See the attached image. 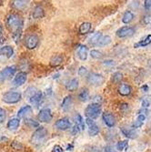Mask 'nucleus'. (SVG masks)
<instances>
[{
	"mask_svg": "<svg viewBox=\"0 0 151 152\" xmlns=\"http://www.w3.org/2000/svg\"><path fill=\"white\" fill-rule=\"evenodd\" d=\"M7 26L8 29L13 33L14 38L18 41L20 38L22 28H23V19L16 13H11L7 18Z\"/></svg>",
	"mask_w": 151,
	"mask_h": 152,
	"instance_id": "nucleus-1",
	"label": "nucleus"
},
{
	"mask_svg": "<svg viewBox=\"0 0 151 152\" xmlns=\"http://www.w3.org/2000/svg\"><path fill=\"white\" fill-rule=\"evenodd\" d=\"M47 129H45L44 127H41L38 128L32 135L30 141L33 145L35 146H39V145H42L47 137Z\"/></svg>",
	"mask_w": 151,
	"mask_h": 152,
	"instance_id": "nucleus-2",
	"label": "nucleus"
},
{
	"mask_svg": "<svg viewBox=\"0 0 151 152\" xmlns=\"http://www.w3.org/2000/svg\"><path fill=\"white\" fill-rule=\"evenodd\" d=\"M101 110H102V107H101L100 104L92 103L86 107L85 114H86L88 118L95 119L99 116V114L101 113Z\"/></svg>",
	"mask_w": 151,
	"mask_h": 152,
	"instance_id": "nucleus-3",
	"label": "nucleus"
},
{
	"mask_svg": "<svg viewBox=\"0 0 151 152\" xmlns=\"http://www.w3.org/2000/svg\"><path fill=\"white\" fill-rule=\"evenodd\" d=\"M22 99V95L20 92L17 91H7L3 95L2 100L7 104H16L19 102Z\"/></svg>",
	"mask_w": 151,
	"mask_h": 152,
	"instance_id": "nucleus-4",
	"label": "nucleus"
},
{
	"mask_svg": "<svg viewBox=\"0 0 151 152\" xmlns=\"http://www.w3.org/2000/svg\"><path fill=\"white\" fill-rule=\"evenodd\" d=\"M17 71V67L15 66H7L0 70V83H3L8 79H10Z\"/></svg>",
	"mask_w": 151,
	"mask_h": 152,
	"instance_id": "nucleus-5",
	"label": "nucleus"
},
{
	"mask_svg": "<svg viewBox=\"0 0 151 152\" xmlns=\"http://www.w3.org/2000/svg\"><path fill=\"white\" fill-rule=\"evenodd\" d=\"M87 81L88 84L92 86H101L103 83L105 82V78L101 74L98 73H89L87 77Z\"/></svg>",
	"mask_w": 151,
	"mask_h": 152,
	"instance_id": "nucleus-6",
	"label": "nucleus"
},
{
	"mask_svg": "<svg viewBox=\"0 0 151 152\" xmlns=\"http://www.w3.org/2000/svg\"><path fill=\"white\" fill-rule=\"evenodd\" d=\"M39 43V37L36 34L28 35L25 39V46L27 49H35Z\"/></svg>",
	"mask_w": 151,
	"mask_h": 152,
	"instance_id": "nucleus-7",
	"label": "nucleus"
},
{
	"mask_svg": "<svg viewBox=\"0 0 151 152\" xmlns=\"http://www.w3.org/2000/svg\"><path fill=\"white\" fill-rule=\"evenodd\" d=\"M14 55V48L11 46H5L0 48V62L7 61Z\"/></svg>",
	"mask_w": 151,
	"mask_h": 152,
	"instance_id": "nucleus-8",
	"label": "nucleus"
},
{
	"mask_svg": "<svg viewBox=\"0 0 151 152\" xmlns=\"http://www.w3.org/2000/svg\"><path fill=\"white\" fill-rule=\"evenodd\" d=\"M38 120L41 122H44V123H49L52 120L53 115L52 112L49 108H44V109H41L40 112L38 113Z\"/></svg>",
	"mask_w": 151,
	"mask_h": 152,
	"instance_id": "nucleus-9",
	"label": "nucleus"
},
{
	"mask_svg": "<svg viewBox=\"0 0 151 152\" xmlns=\"http://www.w3.org/2000/svg\"><path fill=\"white\" fill-rule=\"evenodd\" d=\"M135 33V28L132 26H122L117 31V36L120 38H124V37H131L133 36Z\"/></svg>",
	"mask_w": 151,
	"mask_h": 152,
	"instance_id": "nucleus-10",
	"label": "nucleus"
},
{
	"mask_svg": "<svg viewBox=\"0 0 151 152\" xmlns=\"http://www.w3.org/2000/svg\"><path fill=\"white\" fill-rule=\"evenodd\" d=\"M86 124L88 127V133H89L90 136H96V135L98 134L99 128H98V126L97 125V124H96L94 119L87 118L86 119Z\"/></svg>",
	"mask_w": 151,
	"mask_h": 152,
	"instance_id": "nucleus-11",
	"label": "nucleus"
},
{
	"mask_svg": "<svg viewBox=\"0 0 151 152\" xmlns=\"http://www.w3.org/2000/svg\"><path fill=\"white\" fill-rule=\"evenodd\" d=\"M103 120L108 128H113L116 125V118L110 112H105L102 115Z\"/></svg>",
	"mask_w": 151,
	"mask_h": 152,
	"instance_id": "nucleus-12",
	"label": "nucleus"
},
{
	"mask_svg": "<svg viewBox=\"0 0 151 152\" xmlns=\"http://www.w3.org/2000/svg\"><path fill=\"white\" fill-rule=\"evenodd\" d=\"M55 127L59 130H66L71 127V123L67 118H60L56 123H55Z\"/></svg>",
	"mask_w": 151,
	"mask_h": 152,
	"instance_id": "nucleus-13",
	"label": "nucleus"
},
{
	"mask_svg": "<svg viewBox=\"0 0 151 152\" xmlns=\"http://www.w3.org/2000/svg\"><path fill=\"white\" fill-rule=\"evenodd\" d=\"M26 78H27V76H26V73H24V72H19L18 74L16 75L15 78L13 80V85L15 87H20V86H23L26 81Z\"/></svg>",
	"mask_w": 151,
	"mask_h": 152,
	"instance_id": "nucleus-14",
	"label": "nucleus"
},
{
	"mask_svg": "<svg viewBox=\"0 0 151 152\" xmlns=\"http://www.w3.org/2000/svg\"><path fill=\"white\" fill-rule=\"evenodd\" d=\"M117 91H118L119 95H121L123 96H127L132 93V88L128 84H127V83H122V84L119 85Z\"/></svg>",
	"mask_w": 151,
	"mask_h": 152,
	"instance_id": "nucleus-15",
	"label": "nucleus"
},
{
	"mask_svg": "<svg viewBox=\"0 0 151 152\" xmlns=\"http://www.w3.org/2000/svg\"><path fill=\"white\" fill-rule=\"evenodd\" d=\"M32 113V107L30 106H24L23 107H21L18 112V118H26L28 115H30Z\"/></svg>",
	"mask_w": 151,
	"mask_h": 152,
	"instance_id": "nucleus-16",
	"label": "nucleus"
},
{
	"mask_svg": "<svg viewBox=\"0 0 151 152\" xmlns=\"http://www.w3.org/2000/svg\"><path fill=\"white\" fill-rule=\"evenodd\" d=\"M73 104V99L71 96H66V98L63 99L62 103H61V108L64 110V111H67L69 110L72 107Z\"/></svg>",
	"mask_w": 151,
	"mask_h": 152,
	"instance_id": "nucleus-17",
	"label": "nucleus"
},
{
	"mask_svg": "<svg viewBox=\"0 0 151 152\" xmlns=\"http://www.w3.org/2000/svg\"><path fill=\"white\" fill-rule=\"evenodd\" d=\"M88 48L84 45H81L77 49V57L79 58L80 60L85 61L88 58Z\"/></svg>",
	"mask_w": 151,
	"mask_h": 152,
	"instance_id": "nucleus-18",
	"label": "nucleus"
},
{
	"mask_svg": "<svg viewBox=\"0 0 151 152\" xmlns=\"http://www.w3.org/2000/svg\"><path fill=\"white\" fill-rule=\"evenodd\" d=\"M121 132L123 133V135H125L127 137L131 139V140H135L138 137V133H136L133 129H130L126 128V127L121 128Z\"/></svg>",
	"mask_w": 151,
	"mask_h": 152,
	"instance_id": "nucleus-19",
	"label": "nucleus"
},
{
	"mask_svg": "<svg viewBox=\"0 0 151 152\" xmlns=\"http://www.w3.org/2000/svg\"><path fill=\"white\" fill-rule=\"evenodd\" d=\"M78 88V80L77 78H72L66 83V88L68 91H74Z\"/></svg>",
	"mask_w": 151,
	"mask_h": 152,
	"instance_id": "nucleus-20",
	"label": "nucleus"
},
{
	"mask_svg": "<svg viewBox=\"0 0 151 152\" xmlns=\"http://www.w3.org/2000/svg\"><path fill=\"white\" fill-rule=\"evenodd\" d=\"M64 60V58L61 56V55H55V56H53L50 59V66H58L62 64Z\"/></svg>",
	"mask_w": 151,
	"mask_h": 152,
	"instance_id": "nucleus-21",
	"label": "nucleus"
},
{
	"mask_svg": "<svg viewBox=\"0 0 151 152\" xmlns=\"http://www.w3.org/2000/svg\"><path fill=\"white\" fill-rule=\"evenodd\" d=\"M91 29V23L89 22H84L82 23L79 26V29H78V33L80 35H85L88 34Z\"/></svg>",
	"mask_w": 151,
	"mask_h": 152,
	"instance_id": "nucleus-22",
	"label": "nucleus"
},
{
	"mask_svg": "<svg viewBox=\"0 0 151 152\" xmlns=\"http://www.w3.org/2000/svg\"><path fill=\"white\" fill-rule=\"evenodd\" d=\"M145 119H146V116L144 114H139L138 118H136V119L132 124V128H134V129L140 128L143 125V124H144Z\"/></svg>",
	"mask_w": 151,
	"mask_h": 152,
	"instance_id": "nucleus-23",
	"label": "nucleus"
},
{
	"mask_svg": "<svg viewBox=\"0 0 151 152\" xmlns=\"http://www.w3.org/2000/svg\"><path fill=\"white\" fill-rule=\"evenodd\" d=\"M45 16V11H44V8L41 7V6H36L35 8H34V11H33V18L37 19V18H41Z\"/></svg>",
	"mask_w": 151,
	"mask_h": 152,
	"instance_id": "nucleus-24",
	"label": "nucleus"
},
{
	"mask_svg": "<svg viewBox=\"0 0 151 152\" xmlns=\"http://www.w3.org/2000/svg\"><path fill=\"white\" fill-rule=\"evenodd\" d=\"M12 7L14 8H16L17 10H23L25 9L27 5H28V1H23V0H20V1H13L12 3Z\"/></svg>",
	"mask_w": 151,
	"mask_h": 152,
	"instance_id": "nucleus-25",
	"label": "nucleus"
},
{
	"mask_svg": "<svg viewBox=\"0 0 151 152\" xmlns=\"http://www.w3.org/2000/svg\"><path fill=\"white\" fill-rule=\"evenodd\" d=\"M20 125V120L19 118H12L7 122V128L10 130H15L18 129Z\"/></svg>",
	"mask_w": 151,
	"mask_h": 152,
	"instance_id": "nucleus-26",
	"label": "nucleus"
},
{
	"mask_svg": "<svg viewBox=\"0 0 151 152\" xmlns=\"http://www.w3.org/2000/svg\"><path fill=\"white\" fill-rule=\"evenodd\" d=\"M101 38H102V33L97 32V33L93 34V35L89 37L88 42H89V44H91V45H96V46H97L98 43L99 42Z\"/></svg>",
	"mask_w": 151,
	"mask_h": 152,
	"instance_id": "nucleus-27",
	"label": "nucleus"
},
{
	"mask_svg": "<svg viewBox=\"0 0 151 152\" xmlns=\"http://www.w3.org/2000/svg\"><path fill=\"white\" fill-rule=\"evenodd\" d=\"M150 44H151V35H148L144 39L139 41V43H136L134 45V47L135 48H144V47H147Z\"/></svg>",
	"mask_w": 151,
	"mask_h": 152,
	"instance_id": "nucleus-28",
	"label": "nucleus"
},
{
	"mask_svg": "<svg viewBox=\"0 0 151 152\" xmlns=\"http://www.w3.org/2000/svg\"><path fill=\"white\" fill-rule=\"evenodd\" d=\"M133 19H134V14L131 11H126L122 17V22L125 24L130 23Z\"/></svg>",
	"mask_w": 151,
	"mask_h": 152,
	"instance_id": "nucleus-29",
	"label": "nucleus"
},
{
	"mask_svg": "<svg viewBox=\"0 0 151 152\" xmlns=\"http://www.w3.org/2000/svg\"><path fill=\"white\" fill-rule=\"evenodd\" d=\"M19 67H20V69L22 70L21 72L26 73V71H29V69H30V63H29L28 61H27L26 59L21 60V61H20Z\"/></svg>",
	"mask_w": 151,
	"mask_h": 152,
	"instance_id": "nucleus-30",
	"label": "nucleus"
},
{
	"mask_svg": "<svg viewBox=\"0 0 151 152\" xmlns=\"http://www.w3.org/2000/svg\"><path fill=\"white\" fill-rule=\"evenodd\" d=\"M111 43V37L109 36H104L102 37V38L100 39V41L98 43L97 46L98 47H105V46H107Z\"/></svg>",
	"mask_w": 151,
	"mask_h": 152,
	"instance_id": "nucleus-31",
	"label": "nucleus"
},
{
	"mask_svg": "<svg viewBox=\"0 0 151 152\" xmlns=\"http://www.w3.org/2000/svg\"><path fill=\"white\" fill-rule=\"evenodd\" d=\"M41 99H42V93H41L40 91H37L36 94H35L29 100H30V102H31L32 104L37 105V104L41 101Z\"/></svg>",
	"mask_w": 151,
	"mask_h": 152,
	"instance_id": "nucleus-32",
	"label": "nucleus"
},
{
	"mask_svg": "<svg viewBox=\"0 0 151 152\" xmlns=\"http://www.w3.org/2000/svg\"><path fill=\"white\" fill-rule=\"evenodd\" d=\"M73 119H74V122L76 123V125L77 127H79L80 129H84V120L79 114L75 115Z\"/></svg>",
	"mask_w": 151,
	"mask_h": 152,
	"instance_id": "nucleus-33",
	"label": "nucleus"
},
{
	"mask_svg": "<svg viewBox=\"0 0 151 152\" xmlns=\"http://www.w3.org/2000/svg\"><path fill=\"white\" fill-rule=\"evenodd\" d=\"M25 124L29 128H37L39 126V123L33 118H26Z\"/></svg>",
	"mask_w": 151,
	"mask_h": 152,
	"instance_id": "nucleus-34",
	"label": "nucleus"
},
{
	"mask_svg": "<svg viewBox=\"0 0 151 152\" xmlns=\"http://www.w3.org/2000/svg\"><path fill=\"white\" fill-rule=\"evenodd\" d=\"M89 98V92L88 89H83L78 95V99L81 101H87Z\"/></svg>",
	"mask_w": 151,
	"mask_h": 152,
	"instance_id": "nucleus-35",
	"label": "nucleus"
},
{
	"mask_svg": "<svg viewBox=\"0 0 151 152\" xmlns=\"http://www.w3.org/2000/svg\"><path fill=\"white\" fill-rule=\"evenodd\" d=\"M37 91H38V90H37L36 88L30 87V88H27V89L26 90V96H27V98H28V99H30L35 94H36Z\"/></svg>",
	"mask_w": 151,
	"mask_h": 152,
	"instance_id": "nucleus-36",
	"label": "nucleus"
},
{
	"mask_svg": "<svg viewBox=\"0 0 151 152\" xmlns=\"http://www.w3.org/2000/svg\"><path fill=\"white\" fill-rule=\"evenodd\" d=\"M128 142L127 140H122V141L117 142V148L118 150L122 151V150L126 149V148H128Z\"/></svg>",
	"mask_w": 151,
	"mask_h": 152,
	"instance_id": "nucleus-37",
	"label": "nucleus"
},
{
	"mask_svg": "<svg viewBox=\"0 0 151 152\" xmlns=\"http://www.w3.org/2000/svg\"><path fill=\"white\" fill-rule=\"evenodd\" d=\"M90 56H91V58H93L98 59V58H100L102 57V53H101L100 51H98V50L94 49V50H91V51H90Z\"/></svg>",
	"mask_w": 151,
	"mask_h": 152,
	"instance_id": "nucleus-38",
	"label": "nucleus"
},
{
	"mask_svg": "<svg viewBox=\"0 0 151 152\" xmlns=\"http://www.w3.org/2000/svg\"><path fill=\"white\" fill-rule=\"evenodd\" d=\"M77 73L80 77H88V71L87 69V67H85V66H80Z\"/></svg>",
	"mask_w": 151,
	"mask_h": 152,
	"instance_id": "nucleus-39",
	"label": "nucleus"
},
{
	"mask_svg": "<svg viewBox=\"0 0 151 152\" xmlns=\"http://www.w3.org/2000/svg\"><path fill=\"white\" fill-rule=\"evenodd\" d=\"M7 117V112L6 110L2 107H0V123H3L6 119Z\"/></svg>",
	"mask_w": 151,
	"mask_h": 152,
	"instance_id": "nucleus-40",
	"label": "nucleus"
},
{
	"mask_svg": "<svg viewBox=\"0 0 151 152\" xmlns=\"http://www.w3.org/2000/svg\"><path fill=\"white\" fill-rule=\"evenodd\" d=\"M129 109V105L128 103H122L120 104V110L123 113H127Z\"/></svg>",
	"mask_w": 151,
	"mask_h": 152,
	"instance_id": "nucleus-41",
	"label": "nucleus"
},
{
	"mask_svg": "<svg viewBox=\"0 0 151 152\" xmlns=\"http://www.w3.org/2000/svg\"><path fill=\"white\" fill-rule=\"evenodd\" d=\"M122 79V74L120 72H116L113 75V81L114 82H119Z\"/></svg>",
	"mask_w": 151,
	"mask_h": 152,
	"instance_id": "nucleus-42",
	"label": "nucleus"
},
{
	"mask_svg": "<svg viewBox=\"0 0 151 152\" xmlns=\"http://www.w3.org/2000/svg\"><path fill=\"white\" fill-rule=\"evenodd\" d=\"M143 23L147 26H151V16H145L143 18Z\"/></svg>",
	"mask_w": 151,
	"mask_h": 152,
	"instance_id": "nucleus-43",
	"label": "nucleus"
},
{
	"mask_svg": "<svg viewBox=\"0 0 151 152\" xmlns=\"http://www.w3.org/2000/svg\"><path fill=\"white\" fill-rule=\"evenodd\" d=\"M144 7H145L146 10L151 11V0H146L144 2Z\"/></svg>",
	"mask_w": 151,
	"mask_h": 152,
	"instance_id": "nucleus-44",
	"label": "nucleus"
},
{
	"mask_svg": "<svg viewBox=\"0 0 151 152\" xmlns=\"http://www.w3.org/2000/svg\"><path fill=\"white\" fill-rule=\"evenodd\" d=\"M79 131H80V128H79V127H77V125H75V126L72 128L71 133H72L73 135H77V134L79 133Z\"/></svg>",
	"mask_w": 151,
	"mask_h": 152,
	"instance_id": "nucleus-45",
	"label": "nucleus"
},
{
	"mask_svg": "<svg viewBox=\"0 0 151 152\" xmlns=\"http://www.w3.org/2000/svg\"><path fill=\"white\" fill-rule=\"evenodd\" d=\"M52 152H63V148L60 146L56 145V146H54V148L52 149Z\"/></svg>",
	"mask_w": 151,
	"mask_h": 152,
	"instance_id": "nucleus-46",
	"label": "nucleus"
},
{
	"mask_svg": "<svg viewBox=\"0 0 151 152\" xmlns=\"http://www.w3.org/2000/svg\"><path fill=\"white\" fill-rule=\"evenodd\" d=\"M102 102V98L99 96H95V99H94V103L95 104H100Z\"/></svg>",
	"mask_w": 151,
	"mask_h": 152,
	"instance_id": "nucleus-47",
	"label": "nucleus"
},
{
	"mask_svg": "<svg viewBox=\"0 0 151 152\" xmlns=\"http://www.w3.org/2000/svg\"><path fill=\"white\" fill-rule=\"evenodd\" d=\"M149 105H150V103H149V101L147 99H142V107H149Z\"/></svg>",
	"mask_w": 151,
	"mask_h": 152,
	"instance_id": "nucleus-48",
	"label": "nucleus"
},
{
	"mask_svg": "<svg viewBox=\"0 0 151 152\" xmlns=\"http://www.w3.org/2000/svg\"><path fill=\"white\" fill-rule=\"evenodd\" d=\"M104 151H105V152H115V151L112 149V148H111V147H106Z\"/></svg>",
	"mask_w": 151,
	"mask_h": 152,
	"instance_id": "nucleus-49",
	"label": "nucleus"
},
{
	"mask_svg": "<svg viewBox=\"0 0 151 152\" xmlns=\"http://www.w3.org/2000/svg\"><path fill=\"white\" fill-rule=\"evenodd\" d=\"M104 64L105 65H114L115 63H114V61H112V60H106L105 62H104Z\"/></svg>",
	"mask_w": 151,
	"mask_h": 152,
	"instance_id": "nucleus-50",
	"label": "nucleus"
},
{
	"mask_svg": "<svg viewBox=\"0 0 151 152\" xmlns=\"http://www.w3.org/2000/svg\"><path fill=\"white\" fill-rule=\"evenodd\" d=\"M141 89H142L144 92H147V91L148 90V87H147V86H144V87L141 88Z\"/></svg>",
	"mask_w": 151,
	"mask_h": 152,
	"instance_id": "nucleus-51",
	"label": "nucleus"
},
{
	"mask_svg": "<svg viewBox=\"0 0 151 152\" xmlns=\"http://www.w3.org/2000/svg\"><path fill=\"white\" fill-rule=\"evenodd\" d=\"M3 33V26L1 24V22H0V35H1Z\"/></svg>",
	"mask_w": 151,
	"mask_h": 152,
	"instance_id": "nucleus-52",
	"label": "nucleus"
}]
</instances>
